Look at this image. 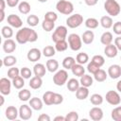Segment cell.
I'll return each mask as SVG.
<instances>
[{
	"label": "cell",
	"mask_w": 121,
	"mask_h": 121,
	"mask_svg": "<svg viewBox=\"0 0 121 121\" xmlns=\"http://www.w3.org/2000/svg\"><path fill=\"white\" fill-rule=\"evenodd\" d=\"M15 40L20 44H25L28 42L34 43L38 40V34L30 27H21L15 35Z\"/></svg>",
	"instance_id": "cell-1"
},
{
	"label": "cell",
	"mask_w": 121,
	"mask_h": 121,
	"mask_svg": "<svg viewBox=\"0 0 121 121\" xmlns=\"http://www.w3.org/2000/svg\"><path fill=\"white\" fill-rule=\"evenodd\" d=\"M104 9L111 17H115L119 15L121 11V7L119 3L115 0H106L104 3Z\"/></svg>",
	"instance_id": "cell-2"
},
{
	"label": "cell",
	"mask_w": 121,
	"mask_h": 121,
	"mask_svg": "<svg viewBox=\"0 0 121 121\" xmlns=\"http://www.w3.org/2000/svg\"><path fill=\"white\" fill-rule=\"evenodd\" d=\"M56 9L64 15H69L74 11V5L67 0H60L56 4Z\"/></svg>",
	"instance_id": "cell-3"
},
{
	"label": "cell",
	"mask_w": 121,
	"mask_h": 121,
	"mask_svg": "<svg viewBox=\"0 0 121 121\" xmlns=\"http://www.w3.org/2000/svg\"><path fill=\"white\" fill-rule=\"evenodd\" d=\"M68 44L71 50L78 51L82 46V40L81 37L76 33H71L68 35Z\"/></svg>",
	"instance_id": "cell-4"
},
{
	"label": "cell",
	"mask_w": 121,
	"mask_h": 121,
	"mask_svg": "<svg viewBox=\"0 0 121 121\" xmlns=\"http://www.w3.org/2000/svg\"><path fill=\"white\" fill-rule=\"evenodd\" d=\"M68 79V73L66 69H60L55 72V75L53 76V82L57 86H62L67 82Z\"/></svg>",
	"instance_id": "cell-5"
},
{
	"label": "cell",
	"mask_w": 121,
	"mask_h": 121,
	"mask_svg": "<svg viewBox=\"0 0 121 121\" xmlns=\"http://www.w3.org/2000/svg\"><path fill=\"white\" fill-rule=\"evenodd\" d=\"M67 27L64 26H59L56 27V29L54 30L51 38H52V41L54 43H57V42H60V41H62V40H65L66 37H67Z\"/></svg>",
	"instance_id": "cell-6"
},
{
	"label": "cell",
	"mask_w": 121,
	"mask_h": 121,
	"mask_svg": "<svg viewBox=\"0 0 121 121\" xmlns=\"http://www.w3.org/2000/svg\"><path fill=\"white\" fill-rule=\"evenodd\" d=\"M83 23V17L79 13H75L70 15L66 19V26L70 28H77Z\"/></svg>",
	"instance_id": "cell-7"
},
{
	"label": "cell",
	"mask_w": 121,
	"mask_h": 121,
	"mask_svg": "<svg viewBox=\"0 0 121 121\" xmlns=\"http://www.w3.org/2000/svg\"><path fill=\"white\" fill-rule=\"evenodd\" d=\"M105 98H106V101L110 104V105H112V106H117L121 103V97H120V95L118 94V92L116 91H113V90H110L106 93V95H105Z\"/></svg>",
	"instance_id": "cell-8"
},
{
	"label": "cell",
	"mask_w": 121,
	"mask_h": 121,
	"mask_svg": "<svg viewBox=\"0 0 121 121\" xmlns=\"http://www.w3.org/2000/svg\"><path fill=\"white\" fill-rule=\"evenodd\" d=\"M9 78H0V93L4 95H9L11 91L12 81L9 80Z\"/></svg>",
	"instance_id": "cell-9"
},
{
	"label": "cell",
	"mask_w": 121,
	"mask_h": 121,
	"mask_svg": "<svg viewBox=\"0 0 121 121\" xmlns=\"http://www.w3.org/2000/svg\"><path fill=\"white\" fill-rule=\"evenodd\" d=\"M32 108L29 105L24 104L19 108V117L22 120H29L32 117Z\"/></svg>",
	"instance_id": "cell-10"
},
{
	"label": "cell",
	"mask_w": 121,
	"mask_h": 121,
	"mask_svg": "<svg viewBox=\"0 0 121 121\" xmlns=\"http://www.w3.org/2000/svg\"><path fill=\"white\" fill-rule=\"evenodd\" d=\"M7 21H8V24L11 26V27H14V28H21L23 26V21L22 19L16 15V14H9L7 18Z\"/></svg>",
	"instance_id": "cell-11"
},
{
	"label": "cell",
	"mask_w": 121,
	"mask_h": 121,
	"mask_svg": "<svg viewBox=\"0 0 121 121\" xmlns=\"http://www.w3.org/2000/svg\"><path fill=\"white\" fill-rule=\"evenodd\" d=\"M42 54H43V52H41L40 49H38L36 47H33V48L28 50V52L26 54V58L29 61L35 62V61H38L41 59Z\"/></svg>",
	"instance_id": "cell-12"
},
{
	"label": "cell",
	"mask_w": 121,
	"mask_h": 121,
	"mask_svg": "<svg viewBox=\"0 0 121 121\" xmlns=\"http://www.w3.org/2000/svg\"><path fill=\"white\" fill-rule=\"evenodd\" d=\"M108 76L112 79H116L121 76V66L118 64H112L108 68Z\"/></svg>",
	"instance_id": "cell-13"
},
{
	"label": "cell",
	"mask_w": 121,
	"mask_h": 121,
	"mask_svg": "<svg viewBox=\"0 0 121 121\" xmlns=\"http://www.w3.org/2000/svg\"><path fill=\"white\" fill-rule=\"evenodd\" d=\"M89 116L94 121H99L103 118V111L99 107H93L89 111Z\"/></svg>",
	"instance_id": "cell-14"
},
{
	"label": "cell",
	"mask_w": 121,
	"mask_h": 121,
	"mask_svg": "<svg viewBox=\"0 0 121 121\" xmlns=\"http://www.w3.org/2000/svg\"><path fill=\"white\" fill-rule=\"evenodd\" d=\"M16 49V43L12 39H6L3 43V50L5 53H12Z\"/></svg>",
	"instance_id": "cell-15"
},
{
	"label": "cell",
	"mask_w": 121,
	"mask_h": 121,
	"mask_svg": "<svg viewBox=\"0 0 121 121\" xmlns=\"http://www.w3.org/2000/svg\"><path fill=\"white\" fill-rule=\"evenodd\" d=\"M117 53H118V49H117V47L115 46L114 43H110L108 45H105L104 54L106 55V57H108V58H114V57H116Z\"/></svg>",
	"instance_id": "cell-16"
},
{
	"label": "cell",
	"mask_w": 121,
	"mask_h": 121,
	"mask_svg": "<svg viewBox=\"0 0 121 121\" xmlns=\"http://www.w3.org/2000/svg\"><path fill=\"white\" fill-rule=\"evenodd\" d=\"M5 115L9 120H15L19 115V110L14 106H9L6 109Z\"/></svg>",
	"instance_id": "cell-17"
},
{
	"label": "cell",
	"mask_w": 121,
	"mask_h": 121,
	"mask_svg": "<svg viewBox=\"0 0 121 121\" xmlns=\"http://www.w3.org/2000/svg\"><path fill=\"white\" fill-rule=\"evenodd\" d=\"M89 96V89L85 86H80L76 91V97L78 100H84Z\"/></svg>",
	"instance_id": "cell-18"
},
{
	"label": "cell",
	"mask_w": 121,
	"mask_h": 121,
	"mask_svg": "<svg viewBox=\"0 0 121 121\" xmlns=\"http://www.w3.org/2000/svg\"><path fill=\"white\" fill-rule=\"evenodd\" d=\"M46 66H44L43 63H36L33 66V74L34 76H38L43 78V76H45L46 73Z\"/></svg>",
	"instance_id": "cell-19"
},
{
	"label": "cell",
	"mask_w": 121,
	"mask_h": 121,
	"mask_svg": "<svg viewBox=\"0 0 121 121\" xmlns=\"http://www.w3.org/2000/svg\"><path fill=\"white\" fill-rule=\"evenodd\" d=\"M28 84H29V87L31 89H34V90L40 89L43 85V78L38 77V76H34L30 78Z\"/></svg>",
	"instance_id": "cell-20"
},
{
	"label": "cell",
	"mask_w": 121,
	"mask_h": 121,
	"mask_svg": "<svg viewBox=\"0 0 121 121\" xmlns=\"http://www.w3.org/2000/svg\"><path fill=\"white\" fill-rule=\"evenodd\" d=\"M59 61L57 60H54V59H49L46 63H45V66H46V69L48 72L50 73H55L59 70Z\"/></svg>",
	"instance_id": "cell-21"
},
{
	"label": "cell",
	"mask_w": 121,
	"mask_h": 121,
	"mask_svg": "<svg viewBox=\"0 0 121 121\" xmlns=\"http://www.w3.org/2000/svg\"><path fill=\"white\" fill-rule=\"evenodd\" d=\"M43 101L39 97L35 96L29 99V106L35 111H41L43 109Z\"/></svg>",
	"instance_id": "cell-22"
},
{
	"label": "cell",
	"mask_w": 121,
	"mask_h": 121,
	"mask_svg": "<svg viewBox=\"0 0 121 121\" xmlns=\"http://www.w3.org/2000/svg\"><path fill=\"white\" fill-rule=\"evenodd\" d=\"M99 24L101 25V26H102L103 28L109 29V28L112 27V26H113V21H112V18L111 16L105 15V16H102V17L100 18Z\"/></svg>",
	"instance_id": "cell-23"
},
{
	"label": "cell",
	"mask_w": 121,
	"mask_h": 121,
	"mask_svg": "<svg viewBox=\"0 0 121 121\" xmlns=\"http://www.w3.org/2000/svg\"><path fill=\"white\" fill-rule=\"evenodd\" d=\"M66 86H67V89L72 92V93H76V91L80 87V82L76 79V78H70L68 79V81L66 82Z\"/></svg>",
	"instance_id": "cell-24"
},
{
	"label": "cell",
	"mask_w": 121,
	"mask_h": 121,
	"mask_svg": "<svg viewBox=\"0 0 121 121\" xmlns=\"http://www.w3.org/2000/svg\"><path fill=\"white\" fill-rule=\"evenodd\" d=\"M94 39H95V34L92 30L84 31L81 36V40H82L83 43H85V44H91L94 42Z\"/></svg>",
	"instance_id": "cell-25"
},
{
	"label": "cell",
	"mask_w": 121,
	"mask_h": 121,
	"mask_svg": "<svg viewBox=\"0 0 121 121\" xmlns=\"http://www.w3.org/2000/svg\"><path fill=\"white\" fill-rule=\"evenodd\" d=\"M76 59L75 58H73V57H71V56H68V57H65L64 59H63V60H62V67L64 68V69H66V70H71L72 69V67L76 64Z\"/></svg>",
	"instance_id": "cell-26"
},
{
	"label": "cell",
	"mask_w": 121,
	"mask_h": 121,
	"mask_svg": "<svg viewBox=\"0 0 121 121\" xmlns=\"http://www.w3.org/2000/svg\"><path fill=\"white\" fill-rule=\"evenodd\" d=\"M112 40H113V36L110 31H105L104 33H102V35L100 37V42L104 45H108V44L112 43Z\"/></svg>",
	"instance_id": "cell-27"
},
{
	"label": "cell",
	"mask_w": 121,
	"mask_h": 121,
	"mask_svg": "<svg viewBox=\"0 0 121 121\" xmlns=\"http://www.w3.org/2000/svg\"><path fill=\"white\" fill-rule=\"evenodd\" d=\"M3 65L6 67H12L17 62V58L13 55H8L3 59Z\"/></svg>",
	"instance_id": "cell-28"
},
{
	"label": "cell",
	"mask_w": 121,
	"mask_h": 121,
	"mask_svg": "<svg viewBox=\"0 0 121 121\" xmlns=\"http://www.w3.org/2000/svg\"><path fill=\"white\" fill-rule=\"evenodd\" d=\"M108 77V73H106L105 70L103 69H98L95 74H94V78L97 81V82H103L107 79Z\"/></svg>",
	"instance_id": "cell-29"
},
{
	"label": "cell",
	"mask_w": 121,
	"mask_h": 121,
	"mask_svg": "<svg viewBox=\"0 0 121 121\" xmlns=\"http://www.w3.org/2000/svg\"><path fill=\"white\" fill-rule=\"evenodd\" d=\"M71 71H72V73H73L74 76L79 77V78L85 74V68L83 67L82 64H79V63H76V64L72 67Z\"/></svg>",
	"instance_id": "cell-30"
},
{
	"label": "cell",
	"mask_w": 121,
	"mask_h": 121,
	"mask_svg": "<svg viewBox=\"0 0 121 121\" xmlns=\"http://www.w3.org/2000/svg\"><path fill=\"white\" fill-rule=\"evenodd\" d=\"M79 82H80V85L81 86H85V87H91L93 85V82H94V78L90 76V75H86L84 74L83 76L80 77V79H79Z\"/></svg>",
	"instance_id": "cell-31"
},
{
	"label": "cell",
	"mask_w": 121,
	"mask_h": 121,
	"mask_svg": "<svg viewBox=\"0 0 121 121\" xmlns=\"http://www.w3.org/2000/svg\"><path fill=\"white\" fill-rule=\"evenodd\" d=\"M30 9H31L30 4L26 1H22L18 5V10L22 14H28L30 12Z\"/></svg>",
	"instance_id": "cell-32"
},
{
	"label": "cell",
	"mask_w": 121,
	"mask_h": 121,
	"mask_svg": "<svg viewBox=\"0 0 121 121\" xmlns=\"http://www.w3.org/2000/svg\"><path fill=\"white\" fill-rule=\"evenodd\" d=\"M18 98L21 101H29V99L31 98V92L27 89H21L18 93Z\"/></svg>",
	"instance_id": "cell-33"
},
{
	"label": "cell",
	"mask_w": 121,
	"mask_h": 121,
	"mask_svg": "<svg viewBox=\"0 0 121 121\" xmlns=\"http://www.w3.org/2000/svg\"><path fill=\"white\" fill-rule=\"evenodd\" d=\"M54 92L52 91H47L43 95V101L45 105L50 106L53 105V100H54Z\"/></svg>",
	"instance_id": "cell-34"
},
{
	"label": "cell",
	"mask_w": 121,
	"mask_h": 121,
	"mask_svg": "<svg viewBox=\"0 0 121 121\" xmlns=\"http://www.w3.org/2000/svg\"><path fill=\"white\" fill-rule=\"evenodd\" d=\"M12 85H13V87L15 89L21 90L25 86V78L21 75L18 76L17 78H15L12 79Z\"/></svg>",
	"instance_id": "cell-35"
},
{
	"label": "cell",
	"mask_w": 121,
	"mask_h": 121,
	"mask_svg": "<svg viewBox=\"0 0 121 121\" xmlns=\"http://www.w3.org/2000/svg\"><path fill=\"white\" fill-rule=\"evenodd\" d=\"M103 96L99 94H93L90 97V102L95 106H99L103 103Z\"/></svg>",
	"instance_id": "cell-36"
},
{
	"label": "cell",
	"mask_w": 121,
	"mask_h": 121,
	"mask_svg": "<svg viewBox=\"0 0 121 121\" xmlns=\"http://www.w3.org/2000/svg\"><path fill=\"white\" fill-rule=\"evenodd\" d=\"M98 25H99L98 20L95 18L91 17V18H88L85 20V26L89 29H95L98 26Z\"/></svg>",
	"instance_id": "cell-37"
},
{
	"label": "cell",
	"mask_w": 121,
	"mask_h": 121,
	"mask_svg": "<svg viewBox=\"0 0 121 121\" xmlns=\"http://www.w3.org/2000/svg\"><path fill=\"white\" fill-rule=\"evenodd\" d=\"M88 60H89V56H88V54L85 53V52H80V53H78V54L77 55V57H76V61H77V63H79V64H82V65L85 64V63H87Z\"/></svg>",
	"instance_id": "cell-38"
},
{
	"label": "cell",
	"mask_w": 121,
	"mask_h": 121,
	"mask_svg": "<svg viewBox=\"0 0 121 121\" xmlns=\"http://www.w3.org/2000/svg\"><path fill=\"white\" fill-rule=\"evenodd\" d=\"M1 34L6 39H10L13 36V30L10 26H4L1 29Z\"/></svg>",
	"instance_id": "cell-39"
},
{
	"label": "cell",
	"mask_w": 121,
	"mask_h": 121,
	"mask_svg": "<svg viewBox=\"0 0 121 121\" xmlns=\"http://www.w3.org/2000/svg\"><path fill=\"white\" fill-rule=\"evenodd\" d=\"M56 48L52 45H46L43 49V55L46 58H51L56 54Z\"/></svg>",
	"instance_id": "cell-40"
},
{
	"label": "cell",
	"mask_w": 121,
	"mask_h": 121,
	"mask_svg": "<svg viewBox=\"0 0 121 121\" xmlns=\"http://www.w3.org/2000/svg\"><path fill=\"white\" fill-rule=\"evenodd\" d=\"M39 21H40L39 17H38L37 15H35V14H30V15H28L27 18H26V23L28 24V26H29L30 27H34V26H38Z\"/></svg>",
	"instance_id": "cell-41"
},
{
	"label": "cell",
	"mask_w": 121,
	"mask_h": 121,
	"mask_svg": "<svg viewBox=\"0 0 121 121\" xmlns=\"http://www.w3.org/2000/svg\"><path fill=\"white\" fill-rule=\"evenodd\" d=\"M68 46H69V44H68V42H66V40H62V41H60V42L55 43V48L59 52L65 51L68 48Z\"/></svg>",
	"instance_id": "cell-42"
},
{
	"label": "cell",
	"mask_w": 121,
	"mask_h": 121,
	"mask_svg": "<svg viewBox=\"0 0 121 121\" xmlns=\"http://www.w3.org/2000/svg\"><path fill=\"white\" fill-rule=\"evenodd\" d=\"M111 116L114 121H121V106H117L112 109Z\"/></svg>",
	"instance_id": "cell-43"
},
{
	"label": "cell",
	"mask_w": 121,
	"mask_h": 121,
	"mask_svg": "<svg viewBox=\"0 0 121 121\" xmlns=\"http://www.w3.org/2000/svg\"><path fill=\"white\" fill-rule=\"evenodd\" d=\"M42 27L44 31L46 32H50L54 29L55 27V22H51V21H47V20H43L42 23Z\"/></svg>",
	"instance_id": "cell-44"
},
{
	"label": "cell",
	"mask_w": 121,
	"mask_h": 121,
	"mask_svg": "<svg viewBox=\"0 0 121 121\" xmlns=\"http://www.w3.org/2000/svg\"><path fill=\"white\" fill-rule=\"evenodd\" d=\"M18 76H20V70L17 68V67H10L9 70H8V78H10L11 80L15 78H17Z\"/></svg>",
	"instance_id": "cell-45"
},
{
	"label": "cell",
	"mask_w": 121,
	"mask_h": 121,
	"mask_svg": "<svg viewBox=\"0 0 121 121\" xmlns=\"http://www.w3.org/2000/svg\"><path fill=\"white\" fill-rule=\"evenodd\" d=\"M91 60H92L93 62H95L96 65H98L99 67L103 66L104 63H105V59H104V57L101 56V55H95V56L92 58Z\"/></svg>",
	"instance_id": "cell-46"
},
{
	"label": "cell",
	"mask_w": 121,
	"mask_h": 121,
	"mask_svg": "<svg viewBox=\"0 0 121 121\" xmlns=\"http://www.w3.org/2000/svg\"><path fill=\"white\" fill-rule=\"evenodd\" d=\"M20 75L25 79H28V78H31V77H32V71L28 67H23L20 70Z\"/></svg>",
	"instance_id": "cell-47"
},
{
	"label": "cell",
	"mask_w": 121,
	"mask_h": 121,
	"mask_svg": "<svg viewBox=\"0 0 121 121\" xmlns=\"http://www.w3.org/2000/svg\"><path fill=\"white\" fill-rule=\"evenodd\" d=\"M78 113L75 111H71L65 115V121H78Z\"/></svg>",
	"instance_id": "cell-48"
},
{
	"label": "cell",
	"mask_w": 121,
	"mask_h": 121,
	"mask_svg": "<svg viewBox=\"0 0 121 121\" xmlns=\"http://www.w3.org/2000/svg\"><path fill=\"white\" fill-rule=\"evenodd\" d=\"M58 19V15L54 11H47L44 14V20L51 21V22H56Z\"/></svg>",
	"instance_id": "cell-49"
},
{
	"label": "cell",
	"mask_w": 121,
	"mask_h": 121,
	"mask_svg": "<svg viewBox=\"0 0 121 121\" xmlns=\"http://www.w3.org/2000/svg\"><path fill=\"white\" fill-rule=\"evenodd\" d=\"M98 69H100V67H99L98 65H96L95 62H93L92 60H91V62H89L88 65H87V71H88L89 73L93 74V75H94Z\"/></svg>",
	"instance_id": "cell-50"
},
{
	"label": "cell",
	"mask_w": 121,
	"mask_h": 121,
	"mask_svg": "<svg viewBox=\"0 0 121 121\" xmlns=\"http://www.w3.org/2000/svg\"><path fill=\"white\" fill-rule=\"evenodd\" d=\"M63 102V96L60 94L55 93L54 94V100H53V105H59Z\"/></svg>",
	"instance_id": "cell-51"
},
{
	"label": "cell",
	"mask_w": 121,
	"mask_h": 121,
	"mask_svg": "<svg viewBox=\"0 0 121 121\" xmlns=\"http://www.w3.org/2000/svg\"><path fill=\"white\" fill-rule=\"evenodd\" d=\"M112 29H113V33L120 36L121 35V22L114 23L113 26H112Z\"/></svg>",
	"instance_id": "cell-52"
},
{
	"label": "cell",
	"mask_w": 121,
	"mask_h": 121,
	"mask_svg": "<svg viewBox=\"0 0 121 121\" xmlns=\"http://www.w3.org/2000/svg\"><path fill=\"white\" fill-rule=\"evenodd\" d=\"M6 2L9 8H15L17 5H19L20 0H6Z\"/></svg>",
	"instance_id": "cell-53"
},
{
	"label": "cell",
	"mask_w": 121,
	"mask_h": 121,
	"mask_svg": "<svg viewBox=\"0 0 121 121\" xmlns=\"http://www.w3.org/2000/svg\"><path fill=\"white\" fill-rule=\"evenodd\" d=\"M38 120H39V121H50L51 118H50V116H49L48 114H46V113H42V114H40V115L38 116Z\"/></svg>",
	"instance_id": "cell-54"
},
{
	"label": "cell",
	"mask_w": 121,
	"mask_h": 121,
	"mask_svg": "<svg viewBox=\"0 0 121 121\" xmlns=\"http://www.w3.org/2000/svg\"><path fill=\"white\" fill-rule=\"evenodd\" d=\"M114 44L117 47V49L121 51V35L114 39Z\"/></svg>",
	"instance_id": "cell-55"
},
{
	"label": "cell",
	"mask_w": 121,
	"mask_h": 121,
	"mask_svg": "<svg viewBox=\"0 0 121 121\" xmlns=\"http://www.w3.org/2000/svg\"><path fill=\"white\" fill-rule=\"evenodd\" d=\"M85 4L89 7H93V6H95L98 2V0H84Z\"/></svg>",
	"instance_id": "cell-56"
},
{
	"label": "cell",
	"mask_w": 121,
	"mask_h": 121,
	"mask_svg": "<svg viewBox=\"0 0 121 121\" xmlns=\"http://www.w3.org/2000/svg\"><path fill=\"white\" fill-rule=\"evenodd\" d=\"M6 5H7V2L5 0H0V9L1 10H5Z\"/></svg>",
	"instance_id": "cell-57"
},
{
	"label": "cell",
	"mask_w": 121,
	"mask_h": 121,
	"mask_svg": "<svg viewBox=\"0 0 121 121\" xmlns=\"http://www.w3.org/2000/svg\"><path fill=\"white\" fill-rule=\"evenodd\" d=\"M54 121H65V116H61V115H58L54 118Z\"/></svg>",
	"instance_id": "cell-58"
},
{
	"label": "cell",
	"mask_w": 121,
	"mask_h": 121,
	"mask_svg": "<svg viewBox=\"0 0 121 121\" xmlns=\"http://www.w3.org/2000/svg\"><path fill=\"white\" fill-rule=\"evenodd\" d=\"M116 90H117L119 93H121V79L116 83Z\"/></svg>",
	"instance_id": "cell-59"
},
{
	"label": "cell",
	"mask_w": 121,
	"mask_h": 121,
	"mask_svg": "<svg viewBox=\"0 0 121 121\" xmlns=\"http://www.w3.org/2000/svg\"><path fill=\"white\" fill-rule=\"evenodd\" d=\"M5 19V10H1V17H0V22H3Z\"/></svg>",
	"instance_id": "cell-60"
},
{
	"label": "cell",
	"mask_w": 121,
	"mask_h": 121,
	"mask_svg": "<svg viewBox=\"0 0 121 121\" xmlns=\"http://www.w3.org/2000/svg\"><path fill=\"white\" fill-rule=\"evenodd\" d=\"M0 99H1V103H0V106H3V105H4V102H5L4 95H2V94H1V95H0Z\"/></svg>",
	"instance_id": "cell-61"
},
{
	"label": "cell",
	"mask_w": 121,
	"mask_h": 121,
	"mask_svg": "<svg viewBox=\"0 0 121 121\" xmlns=\"http://www.w3.org/2000/svg\"><path fill=\"white\" fill-rule=\"evenodd\" d=\"M39 2H41V3H45V2H47V0H38Z\"/></svg>",
	"instance_id": "cell-62"
},
{
	"label": "cell",
	"mask_w": 121,
	"mask_h": 121,
	"mask_svg": "<svg viewBox=\"0 0 121 121\" xmlns=\"http://www.w3.org/2000/svg\"><path fill=\"white\" fill-rule=\"evenodd\" d=\"M120 59H121V58H120Z\"/></svg>",
	"instance_id": "cell-63"
}]
</instances>
